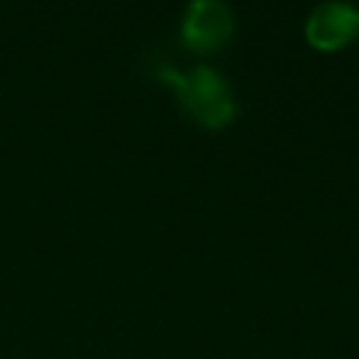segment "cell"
I'll list each match as a JSON object with an SVG mask.
<instances>
[{"label": "cell", "instance_id": "1", "mask_svg": "<svg viewBox=\"0 0 359 359\" xmlns=\"http://www.w3.org/2000/svg\"><path fill=\"white\" fill-rule=\"evenodd\" d=\"M163 76L174 84L182 109L196 123H202L208 129H219V126L233 121V115H236V95H233L227 79L222 73H216L213 67L199 65V67H194L188 73L163 70Z\"/></svg>", "mask_w": 359, "mask_h": 359}, {"label": "cell", "instance_id": "2", "mask_svg": "<svg viewBox=\"0 0 359 359\" xmlns=\"http://www.w3.org/2000/svg\"><path fill=\"white\" fill-rule=\"evenodd\" d=\"M182 42L196 53H216L233 36V11L224 0H191L180 22Z\"/></svg>", "mask_w": 359, "mask_h": 359}, {"label": "cell", "instance_id": "3", "mask_svg": "<svg viewBox=\"0 0 359 359\" xmlns=\"http://www.w3.org/2000/svg\"><path fill=\"white\" fill-rule=\"evenodd\" d=\"M359 34V8L348 0H325L306 20V39L317 50H339Z\"/></svg>", "mask_w": 359, "mask_h": 359}]
</instances>
